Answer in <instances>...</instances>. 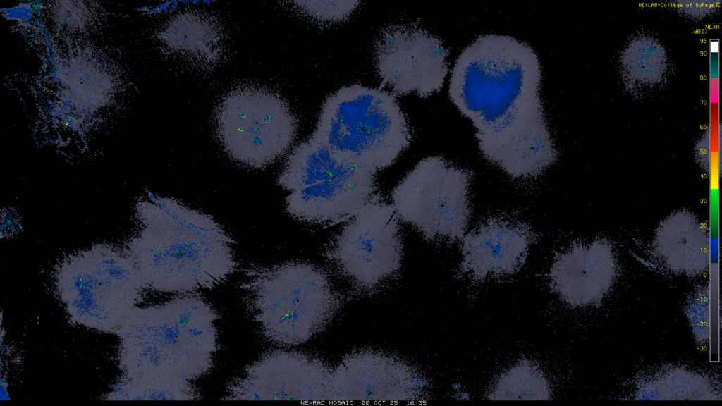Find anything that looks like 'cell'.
<instances>
[{
    "label": "cell",
    "mask_w": 722,
    "mask_h": 406,
    "mask_svg": "<svg viewBox=\"0 0 722 406\" xmlns=\"http://www.w3.org/2000/svg\"><path fill=\"white\" fill-rule=\"evenodd\" d=\"M471 176L443 157L424 158L394 188L393 206L427 239L453 242L464 236L471 217Z\"/></svg>",
    "instance_id": "cell-8"
},
{
    "label": "cell",
    "mask_w": 722,
    "mask_h": 406,
    "mask_svg": "<svg viewBox=\"0 0 722 406\" xmlns=\"http://www.w3.org/2000/svg\"><path fill=\"white\" fill-rule=\"evenodd\" d=\"M347 221L330 248L338 270L362 288L376 286L393 276L401 266L402 241L393 204L377 196Z\"/></svg>",
    "instance_id": "cell-9"
},
{
    "label": "cell",
    "mask_w": 722,
    "mask_h": 406,
    "mask_svg": "<svg viewBox=\"0 0 722 406\" xmlns=\"http://www.w3.org/2000/svg\"><path fill=\"white\" fill-rule=\"evenodd\" d=\"M550 396L544 371L527 359L518 361L501 372L487 395L492 400H546Z\"/></svg>",
    "instance_id": "cell-20"
},
{
    "label": "cell",
    "mask_w": 722,
    "mask_h": 406,
    "mask_svg": "<svg viewBox=\"0 0 722 406\" xmlns=\"http://www.w3.org/2000/svg\"><path fill=\"white\" fill-rule=\"evenodd\" d=\"M719 395L709 377L683 367L663 368L635 383L637 400H716Z\"/></svg>",
    "instance_id": "cell-19"
},
{
    "label": "cell",
    "mask_w": 722,
    "mask_h": 406,
    "mask_svg": "<svg viewBox=\"0 0 722 406\" xmlns=\"http://www.w3.org/2000/svg\"><path fill=\"white\" fill-rule=\"evenodd\" d=\"M309 138L340 161L377 173L395 162L412 135L393 94L353 84L326 97Z\"/></svg>",
    "instance_id": "cell-5"
},
{
    "label": "cell",
    "mask_w": 722,
    "mask_h": 406,
    "mask_svg": "<svg viewBox=\"0 0 722 406\" xmlns=\"http://www.w3.org/2000/svg\"><path fill=\"white\" fill-rule=\"evenodd\" d=\"M298 6L322 22H338L348 18L360 3L358 1H297Z\"/></svg>",
    "instance_id": "cell-23"
},
{
    "label": "cell",
    "mask_w": 722,
    "mask_h": 406,
    "mask_svg": "<svg viewBox=\"0 0 722 406\" xmlns=\"http://www.w3.org/2000/svg\"><path fill=\"white\" fill-rule=\"evenodd\" d=\"M18 220L16 215L12 211H9L6 212V215L4 217L2 216L1 219V232H13L17 230Z\"/></svg>",
    "instance_id": "cell-24"
},
{
    "label": "cell",
    "mask_w": 722,
    "mask_h": 406,
    "mask_svg": "<svg viewBox=\"0 0 722 406\" xmlns=\"http://www.w3.org/2000/svg\"><path fill=\"white\" fill-rule=\"evenodd\" d=\"M541 80L535 51L508 35L479 36L452 69L449 97L472 121L482 154L515 178L538 176L557 159Z\"/></svg>",
    "instance_id": "cell-1"
},
{
    "label": "cell",
    "mask_w": 722,
    "mask_h": 406,
    "mask_svg": "<svg viewBox=\"0 0 722 406\" xmlns=\"http://www.w3.org/2000/svg\"><path fill=\"white\" fill-rule=\"evenodd\" d=\"M617 275L613 248L604 240L575 242L556 254L549 271L551 290L567 304H599Z\"/></svg>",
    "instance_id": "cell-14"
},
{
    "label": "cell",
    "mask_w": 722,
    "mask_h": 406,
    "mask_svg": "<svg viewBox=\"0 0 722 406\" xmlns=\"http://www.w3.org/2000/svg\"><path fill=\"white\" fill-rule=\"evenodd\" d=\"M427 382L414 367L396 357L373 350L346 355L331 370L329 401H417Z\"/></svg>",
    "instance_id": "cell-12"
},
{
    "label": "cell",
    "mask_w": 722,
    "mask_h": 406,
    "mask_svg": "<svg viewBox=\"0 0 722 406\" xmlns=\"http://www.w3.org/2000/svg\"><path fill=\"white\" fill-rule=\"evenodd\" d=\"M376 191L375 174L331 178L292 191L286 209L298 221L334 224L358 214L377 197Z\"/></svg>",
    "instance_id": "cell-15"
},
{
    "label": "cell",
    "mask_w": 722,
    "mask_h": 406,
    "mask_svg": "<svg viewBox=\"0 0 722 406\" xmlns=\"http://www.w3.org/2000/svg\"><path fill=\"white\" fill-rule=\"evenodd\" d=\"M376 173L340 161L324 145L308 138L292 151L277 182L283 188L295 191L331 178Z\"/></svg>",
    "instance_id": "cell-17"
},
{
    "label": "cell",
    "mask_w": 722,
    "mask_h": 406,
    "mask_svg": "<svg viewBox=\"0 0 722 406\" xmlns=\"http://www.w3.org/2000/svg\"><path fill=\"white\" fill-rule=\"evenodd\" d=\"M54 283L72 322L105 333L115 332L146 289L125 250L107 244L66 256Z\"/></svg>",
    "instance_id": "cell-6"
},
{
    "label": "cell",
    "mask_w": 722,
    "mask_h": 406,
    "mask_svg": "<svg viewBox=\"0 0 722 406\" xmlns=\"http://www.w3.org/2000/svg\"><path fill=\"white\" fill-rule=\"evenodd\" d=\"M331 369L321 359L296 351L263 354L230 381L224 400L329 401Z\"/></svg>",
    "instance_id": "cell-11"
},
{
    "label": "cell",
    "mask_w": 722,
    "mask_h": 406,
    "mask_svg": "<svg viewBox=\"0 0 722 406\" xmlns=\"http://www.w3.org/2000/svg\"><path fill=\"white\" fill-rule=\"evenodd\" d=\"M105 400H198L199 388L190 381L155 378L128 381L121 378Z\"/></svg>",
    "instance_id": "cell-21"
},
{
    "label": "cell",
    "mask_w": 722,
    "mask_h": 406,
    "mask_svg": "<svg viewBox=\"0 0 722 406\" xmlns=\"http://www.w3.org/2000/svg\"><path fill=\"white\" fill-rule=\"evenodd\" d=\"M219 314L204 297L183 294L135 307L115 331L122 379L192 381L209 373L218 350Z\"/></svg>",
    "instance_id": "cell-3"
},
{
    "label": "cell",
    "mask_w": 722,
    "mask_h": 406,
    "mask_svg": "<svg viewBox=\"0 0 722 406\" xmlns=\"http://www.w3.org/2000/svg\"><path fill=\"white\" fill-rule=\"evenodd\" d=\"M710 297L707 286L699 287L687 299L684 312L696 343L706 344L710 336Z\"/></svg>",
    "instance_id": "cell-22"
},
{
    "label": "cell",
    "mask_w": 722,
    "mask_h": 406,
    "mask_svg": "<svg viewBox=\"0 0 722 406\" xmlns=\"http://www.w3.org/2000/svg\"><path fill=\"white\" fill-rule=\"evenodd\" d=\"M243 304L257 331L278 346L302 344L331 321L337 298L326 273L303 262L241 269Z\"/></svg>",
    "instance_id": "cell-4"
},
{
    "label": "cell",
    "mask_w": 722,
    "mask_h": 406,
    "mask_svg": "<svg viewBox=\"0 0 722 406\" xmlns=\"http://www.w3.org/2000/svg\"><path fill=\"white\" fill-rule=\"evenodd\" d=\"M653 248L660 262L672 273L687 276L702 274L709 266L708 228L693 214L676 211L659 225Z\"/></svg>",
    "instance_id": "cell-16"
},
{
    "label": "cell",
    "mask_w": 722,
    "mask_h": 406,
    "mask_svg": "<svg viewBox=\"0 0 722 406\" xmlns=\"http://www.w3.org/2000/svg\"><path fill=\"white\" fill-rule=\"evenodd\" d=\"M173 52L206 65L215 63L222 53L223 37L217 22L198 12H185L173 18L159 34Z\"/></svg>",
    "instance_id": "cell-18"
},
{
    "label": "cell",
    "mask_w": 722,
    "mask_h": 406,
    "mask_svg": "<svg viewBox=\"0 0 722 406\" xmlns=\"http://www.w3.org/2000/svg\"><path fill=\"white\" fill-rule=\"evenodd\" d=\"M136 216L142 228L125 251L146 289L193 293L235 271V240L211 216L152 194L137 204Z\"/></svg>",
    "instance_id": "cell-2"
},
{
    "label": "cell",
    "mask_w": 722,
    "mask_h": 406,
    "mask_svg": "<svg viewBox=\"0 0 722 406\" xmlns=\"http://www.w3.org/2000/svg\"><path fill=\"white\" fill-rule=\"evenodd\" d=\"M536 238L532 227L520 219L489 216L462 238L458 276L478 283L513 275L525 262Z\"/></svg>",
    "instance_id": "cell-13"
},
{
    "label": "cell",
    "mask_w": 722,
    "mask_h": 406,
    "mask_svg": "<svg viewBox=\"0 0 722 406\" xmlns=\"http://www.w3.org/2000/svg\"><path fill=\"white\" fill-rule=\"evenodd\" d=\"M218 139L236 162L264 168L282 156L294 142L297 119L278 94L256 87L229 92L216 112Z\"/></svg>",
    "instance_id": "cell-7"
},
{
    "label": "cell",
    "mask_w": 722,
    "mask_h": 406,
    "mask_svg": "<svg viewBox=\"0 0 722 406\" xmlns=\"http://www.w3.org/2000/svg\"><path fill=\"white\" fill-rule=\"evenodd\" d=\"M448 54L439 37L412 23L385 27L373 50L381 84L397 94L416 92L420 97L443 87L448 72Z\"/></svg>",
    "instance_id": "cell-10"
}]
</instances>
